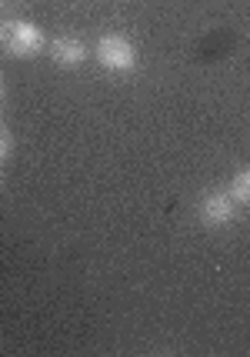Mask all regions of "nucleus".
I'll return each instance as SVG.
<instances>
[{"mask_svg": "<svg viewBox=\"0 0 250 357\" xmlns=\"http://www.w3.org/2000/svg\"><path fill=\"white\" fill-rule=\"evenodd\" d=\"M47 37L33 20H0V50L17 61H31L44 54Z\"/></svg>", "mask_w": 250, "mask_h": 357, "instance_id": "f257e3e1", "label": "nucleus"}, {"mask_svg": "<svg viewBox=\"0 0 250 357\" xmlns=\"http://www.w3.org/2000/svg\"><path fill=\"white\" fill-rule=\"evenodd\" d=\"M94 57L110 74H130L137 67V47L124 33H104L94 44Z\"/></svg>", "mask_w": 250, "mask_h": 357, "instance_id": "f03ea898", "label": "nucleus"}, {"mask_svg": "<svg viewBox=\"0 0 250 357\" xmlns=\"http://www.w3.org/2000/svg\"><path fill=\"white\" fill-rule=\"evenodd\" d=\"M237 218V201L231 197V190H210L203 194L197 204V220L203 227H227Z\"/></svg>", "mask_w": 250, "mask_h": 357, "instance_id": "7ed1b4c3", "label": "nucleus"}, {"mask_svg": "<svg viewBox=\"0 0 250 357\" xmlns=\"http://www.w3.org/2000/svg\"><path fill=\"white\" fill-rule=\"evenodd\" d=\"M47 54H50V61L57 63V67H67V70L80 67V63L91 57L87 44H84L80 37H74V33H61V37H54V40L47 44Z\"/></svg>", "mask_w": 250, "mask_h": 357, "instance_id": "20e7f679", "label": "nucleus"}, {"mask_svg": "<svg viewBox=\"0 0 250 357\" xmlns=\"http://www.w3.org/2000/svg\"><path fill=\"white\" fill-rule=\"evenodd\" d=\"M227 190H231V197H234L240 207H250V167H244V171L237 174Z\"/></svg>", "mask_w": 250, "mask_h": 357, "instance_id": "39448f33", "label": "nucleus"}, {"mask_svg": "<svg viewBox=\"0 0 250 357\" xmlns=\"http://www.w3.org/2000/svg\"><path fill=\"white\" fill-rule=\"evenodd\" d=\"M10 147H14V137H10V130L0 124V164L10 157Z\"/></svg>", "mask_w": 250, "mask_h": 357, "instance_id": "423d86ee", "label": "nucleus"}, {"mask_svg": "<svg viewBox=\"0 0 250 357\" xmlns=\"http://www.w3.org/2000/svg\"><path fill=\"white\" fill-rule=\"evenodd\" d=\"M0 104H3V80H0Z\"/></svg>", "mask_w": 250, "mask_h": 357, "instance_id": "0eeeda50", "label": "nucleus"}]
</instances>
